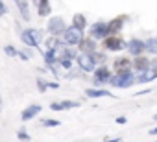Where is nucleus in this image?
Here are the masks:
<instances>
[{
    "label": "nucleus",
    "instance_id": "f257e3e1",
    "mask_svg": "<svg viewBox=\"0 0 157 142\" xmlns=\"http://www.w3.org/2000/svg\"><path fill=\"white\" fill-rule=\"evenodd\" d=\"M137 81H135V72L133 70H126V72H115L109 85L115 87V89H129L133 87Z\"/></svg>",
    "mask_w": 157,
    "mask_h": 142
},
{
    "label": "nucleus",
    "instance_id": "f03ea898",
    "mask_svg": "<svg viewBox=\"0 0 157 142\" xmlns=\"http://www.w3.org/2000/svg\"><path fill=\"white\" fill-rule=\"evenodd\" d=\"M100 43H102V48H104L105 52H122V50H126V46H128V41H124L120 33H111V35H107V37H105L104 41H100Z\"/></svg>",
    "mask_w": 157,
    "mask_h": 142
},
{
    "label": "nucleus",
    "instance_id": "7ed1b4c3",
    "mask_svg": "<svg viewBox=\"0 0 157 142\" xmlns=\"http://www.w3.org/2000/svg\"><path fill=\"white\" fill-rule=\"evenodd\" d=\"M113 70L104 63V65H98L96 66V70L93 72V83L96 85V87H104V85H109V81H111V78H113Z\"/></svg>",
    "mask_w": 157,
    "mask_h": 142
},
{
    "label": "nucleus",
    "instance_id": "20e7f679",
    "mask_svg": "<svg viewBox=\"0 0 157 142\" xmlns=\"http://www.w3.org/2000/svg\"><path fill=\"white\" fill-rule=\"evenodd\" d=\"M21 41L28 46V48H37L43 41V30L37 28H28L21 33Z\"/></svg>",
    "mask_w": 157,
    "mask_h": 142
},
{
    "label": "nucleus",
    "instance_id": "39448f33",
    "mask_svg": "<svg viewBox=\"0 0 157 142\" xmlns=\"http://www.w3.org/2000/svg\"><path fill=\"white\" fill-rule=\"evenodd\" d=\"M85 35H83V30H80V28H76L74 24H70V26H67V30L63 32V35H61V39L65 41V44H68V46H78L82 43V39H83Z\"/></svg>",
    "mask_w": 157,
    "mask_h": 142
},
{
    "label": "nucleus",
    "instance_id": "423d86ee",
    "mask_svg": "<svg viewBox=\"0 0 157 142\" xmlns=\"http://www.w3.org/2000/svg\"><path fill=\"white\" fill-rule=\"evenodd\" d=\"M76 63H78V68H82L83 72H94L96 66H98V61L93 54H85V52H80L76 57Z\"/></svg>",
    "mask_w": 157,
    "mask_h": 142
},
{
    "label": "nucleus",
    "instance_id": "0eeeda50",
    "mask_svg": "<svg viewBox=\"0 0 157 142\" xmlns=\"http://www.w3.org/2000/svg\"><path fill=\"white\" fill-rule=\"evenodd\" d=\"M65 30H67V22H65L63 17L54 15V17L48 19V22H46V32H48L50 35H57V37H61Z\"/></svg>",
    "mask_w": 157,
    "mask_h": 142
},
{
    "label": "nucleus",
    "instance_id": "6e6552de",
    "mask_svg": "<svg viewBox=\"0 0 157 142\" xmlns=\"http://www.w3.org/2000/svg\"><path fill=\"white\" fill-rule=\"evenodd\" d=\"M89 35L94 37L96 41H104V39L109 35V26H107V22H105V21H98V22L91 24Z\"/></svg>",
    "mask_w": 157,
    "mask_h": 142
},
{
    "label": "nucleus",
    "instance_id": "1a4fd4ad",
    "mask_svg": "<svg viewBox=\"0 0 157 142\" xmlns=\"http://www.w3.org/2000/svg\"><path fill=\"white\" fill-rule=\"evenodd\" d=\"M126 50H128V54H129L131 57H135V55H142V54H146V43H144L142 39L133 37V39L128 41Z\"/></svg>",
    "mask_w": 157,
    "mask_h": 142
},
{
    "label": "nucleus",
    "instance_id": "9d476101",
    "mask_svg": "<svg viewBox=\"0 0 157 142\" xmlns=\"http://www.w3.org/2000/svg\"><path fill=\"white\" fill-rule=\"evenodd\" d=\"M126 70H133V57H117L113 59V72H126Z\"/></svg>",
    "mask_w": 157,
    "mask_h": 142
},
{
    "label": "nucleus",
    "instance_id": "9b49d317",
    "mask_svg": "<svg viewBox=\"0 0 157 142\" xmlns=\"http://www.w3.org/2000/svg\"><path fill=\"white\" fill-rule=\"evenodd\" d=\"M78 50H80V52H85V54H94V52L98 50V41H96L94 37L87 35V37L82 39L80 44H78Z\"/></svg>",
    "mask_w": 157,
    "mask_h": 142
},
{
    "label": "nucleus",
    "instance_id": "f8f14e48",
    "mask_svg": "<svg viewBox=\"0 0 157 142\" xmlns=\"http://www.w3.org/2000/svg\"><path fill=\"white\" fill-rule=\"evenodd\" d=\"M82 103L80 102H72V100H63V102H52L48 107L50 111H68V109H78Z\"/></svg>",
    "mask_w": 157,
    "mask_h": 142
},
{
    "label": "nucleus",
    "instance_id": "ddd939ff",
    "mask_svg": "<svg viewBox=\"0 0 157 142\" xmlns=\"http://www.w3.org/2000/svg\"><path fill=\"white\" fill-rule=\"evenodd\" d=\"M126 22H128V15H118V17L111 19V21L107 22V26H109V35H111V33H120V30L124 28Z\"/></svg>",
    "mask_w": 157,
    "mask_h": 142
},
{
    "label": "nucleus",
    "instance_id": "4468645a",
    "mask_svg": "<svg viewBox=\"0 0 157 142\" xmlns=\"http://www.w3.org/2000/svg\"><path fill=\"white\" fill-rule=\"evenodd\" d=\"M153 80H157V72L153 68H148V70H144V72H135V81L139 83V85H142V83H151Z\"/></svg>",
    "mask_w": 157,
    "mask_h": 142
},
{
    "label": "nucleus",
    "instance_id": "2eb2a0df",
    "mask_svg": "<svg viewBox=\"0 0 157 142\" xmlns=\"http://www.w3.org/2000/svg\"><path fill=\"white\" fill-rule=\"evenodd\" d=\"M150 57H146L144 54L142 55H135L133 57V72H144V70L150 68Z\"/></svg>",
    "mask_w": 157,
    "mask_h": 142
},
{
    "label": "nucleus",
    "instance_id": "dca6fc26",
    "mask_svg": "<svg viewBox=\"0 0 157 142\" xmlns=\"http://www.w3.org/2000/svg\"><path fill=\"white\" fill-rule=\"evenodd\" d=\"M41 105L39 103H32V105H28L24 111H22V114H21V118H22V122H28V120H32V118H35L39 113H41Z\"/></svg>",
    "mask_w": 157,
    "mask_h": 142
},
{
    "label": "nucleus",
    "instance_id": "f3484780",
    "mask_svg": "<svg viewBox=\"0 0 157 142\" xmlns=\"http://www.w3.org/2000/svg\"><path fill=\"white\" fill-rule=\"evenodd\" d=\"M32 2L37 6L39 17H48V15H52V6H50L48 0H32Z\"/></svg>",
    "mask_w": 157,
    "mask_h": 142
},
{
    "label": "nucleus",
    "instance_id": "a211bd4d",
    "mask_svg": "<svg viewBox=\"0 0 157 142\" xmlns=\"http://www.w3.org/2000/svg\"><path fill=\"white\" fill-rule=\"evenodd\" d=\"M85 96L87 98H113V92L105 89H85Z\"/></svg>",
    "mask_w": 157,
    "mask_h": 142
},
{
    "label": "nucleus",
    "instance_id": "6ab92c4d",
    "mask_svg": "<svg viewBox=\"0 0 157 142\" xmlns=\"http://www.w3.org/2000/svg\"><path fill=\"white\" fill-rule=\"evenodd\" d=\"M72 24H74L76 28H80V30H87V26H89L87 17L82 15V13H76V15L72 17Z\"/></svg>",
    "mask_w": 157,
    "mask_h": 142
},
{
    "label": "nucleus",
    "instance_id": "aec40b11",
    "mask_svg": "<svg viewBox=\"0 0 157 142\" xmlns=\"http://www.w3.org/2000/svg\"><path fill=\"white\" fill-rule=\"evenodd\" d=\"M44 44H46V48H48V50H57L61 44H65V41H63L61 37H57V35H50V37L46 39V43H44Z\"/></svg>",
    "mask_w": 157,
    "mask_h": 142
},
{
    "label": "nucleus",
    "instance_id": "412c9836",
    "mask_svg": "<svg viewBox=\"0 0 157 142\" xmlns=\"http://www.w3.org/2000/svg\"><path fill=\"white\" fill-rule=\"evenodd\" d=\"M144 43H146V54H150V55H157V35L148 37Z\"/></svg>",
    "mask_w": 157,
    "mask_h": 142
},
{
    "label": "nucleus",
    "instance_id": "4be33fe9",
    "mask_svg": "<svg viewBox=\"0 0 157 142\" xmlns=\"http://www.w3.org/2000/svg\"><path fill=\"white\" fill-rule=\"evenodd\" d=\"M17 6H19V11H21L22 19L24 21H30V4L26 2V0H19Z\"/></svg>",
    "mask_w": 157,
    "mask_h": 142
},
{
    "label": "nucleus",
    "instance_id": "5701e85b",
    "mask_svg": "<svg viewBox=\"0 0 157 142\" xmlns=\"http://www.w3.org/2000/svg\"><path fill=\"white\" fill-rule=\"evenodd\" d=\"M35 83H37L39 92H46V91L50 89V87H48V81H46V80H43V78H37V81H35Z\"/></svg>",
    "mask_w": 157,
    "mask_h": 142
},
{
    "label": "nucleus",
    "instance_id": "b1692460",
    "mask_svg": "<svg viewBox=\"0 0 157 142\" xmlns=\"http://www.w3.org/2000/svg\"><path fill=\"white\" fill-rule=\"evenodd\" d=\"M61 122L59 120H54V118H46V120H41V125L43 127H57Z\"/></svg>",
    "mask_w": 157,
    "mask_h": 142
},
{
    "label": "nucleus",
    "instance_id": "393cba45",
    "mask_svg": "<svg viewBox=\"0 0 157 142\" xmlns=\"http://www.w3.org/2000/svg\"><path fill=\"white\" fill-rule=\"evenodd\" d=\"M4 52H6V55H10V57H17V55H19V50H17L15 46H11V44H6V46H4Z\"/></svg>",
    "mask_w": 157,
    "mask_h": 142
},
{
    "label": "nucleus",
    "instance_id": "a878e982",
    "mask_svg": "<svg viewBox=\"0 0 157 142\" xmlns=\"http://www.w3.org/2000/svg\"><path fill=\"white\" fill-rule=\"evenodd\" d=\"M72 63H74V59H68V57L59 59V66H63L65 70H70V68H72Z\"/></svg>",
    "mask_w": 157,
    "mask_h": 142
},
{
    "label": "nucleus",
    "instance_id": "bb28decb",
    "mask_svg": "<svg viewBox=\"0 0 157 142\" xmlns=\"http://www.w3.org/2000/svg\"><path fill=\"white\" fill-rule=\"evenodd\" d=\"M93 55L96 57V61H98L100 65H104V63H105V59H107V55H105V50H104V52H98V50H96Z\"/></svg>",
    "mask_w": 157,
    "mask_h": 142
},
{
    "label": "nucleus",
    "instance_id": "cd10ccee",
    "mask_svg": "<svg viewBox=\"0 0 157 142\" xmlns=\"http://www.w3.org/2000/svg\"><path fill=\"white\" fill-rule=\"evenodd\" d=\"M17 138H19V140H32V136L28 135V131H26L24 127L17 131Z\"/></svg>",
    "mask_w": 157,
    "mask_h": 142
},
{
    "label": "nucleus",
    "instance_id": "c85d7f7f",
    "mask_svg": "<svg viewBox=\"0 0 157 142\" xmlns=\"http://www.w3.org/2000/svg\"><path fill=\"white\" fill-rule=\"evenodd\" d=\"M80 72H83L82 68H80V70H72V68H70V70H68V74H67L65 78H67V80H74V78H80Z\"/></svg>",
    "mask_w": 157,
    "mask_h": 142
},
{
    "label": "nucleus",
    "instance_id": "c756f323",
    "mask_svg": "<svg viewBox=\"0 0 157 142\" xmlns=\"http://www.w3.org/2000/svg\"><path fill=\"white\" fill-rule=\"evenodd\" d=\"M32 55H33V52H32V50H21V52H19V57H21L22 61H28Z\"/></svg>",
    "mask_w": 157,
    "mask_h": 142
},
{
    "label": "nucleus",
    "instance_id": "7c9ffc66",
    "mask_svg": "<svg viewBox=\"0 0 157 142\" xmlns=\"http://www.w3.org/2000/svg\"><path fill=\"white\" fill-rule=\"evenodd\" d=\"M8 13V8H6V4H4V0H0V17H4Z\"/></svg>",
    "mask_w": 157,
    "mask_h": 142
},
{
    "label": "nucleus",
    "instance_id": "2f4dec72",
    "mask_svg": "<svg viewBox=\"0 0 157 142\" xmlns=\"http://www.w3.org/2000/svg\"><path fill=\"white\" fill-rule=\"evenodd\" d=\"M115 122H117V124H126V122H128V118H126V116H117V118H115Z\"/></svg>",
    "mask_w": 157,
    "mask_h": 142
},
{
    "label": "nucleus",
    "instance_id": "473e14b6",
    "mask_svg": "<svg viewBox=\"0 0 157 142\" xmlns=\"http://www.w3.org/2000/svg\"><path fill=\"white\" fill-rule=\"evenodd\" d=\"M48 87L50 89H59V83L57 81H48Z\"/></svg>",
    "mask_w": 157,
    "mask_h": 142
},
{
    "label": "nucleus",
    "instance_id": "72a5a7b5",
    "mask_svg": "<svg viewBox=\"0 0 157 142\" xmlns=\"http://www.w3.org/2000/svg\"><path fill=\"white\" fill-rule=\"evenodd\" d=\"M151 89H144V91H139V92H135V96H142V94H148Z\"/></svg>",
    "mask_w": 157,
    "mask_h": 142
},
{
    "label": "nucleus",
    "instance_id": "f704fd0d",
    "mask_svg": "<svg viewBox=\"0 0 157 142\" xmlns=\"http://www.w3.org/2000/svg\"><path fill=\"white\" fill-rule=\"evenodd\" d=\"M148 133H150V135H157V127H153V129H150Z\"/></svg>",
    "mask_w": 157,
    "mask_h": 142
},
{
    "label": "nucleus",
    "instance_id": "c9c22d12",
    "mask_svg": "<svg viewBox=\"0 0 157 142\" xmlns=\"http://www.w3.org/2000/svg\"><path fill=\"white\" fill-rule=\"evenodd\" d=\"M2 107H4V103H2V94H0V111H2Z\"/></svg>",
    "mask_w": 157,
    "mask_h": 142
},
{
    "label": "nucleus",
    "instance_id": "e433bc0d",
    "mask_svg": "<svg viewBox=\"0 0 157 142\" xmlns=\"http://www.w3.org/2000/svg\"><path fill=\"white\" fill-rule=\"evenodd\" d=\"M151 120H153V122H157V113L153 114V118H151Z\"/></svg>",
    "mask_w": 157,
    "mask_h": 142
},
{
    "label": "nucleus",
    "instance_id": "4c0bfd02",
    "mask_svg": "<svg viewBox=\"0 0 157 142\" xmlns=\"http://www.w3.org/2000/svg\"><path fill=\"white\" fill-rule=\"evenodd\" d=\"M17 2H19V0H15V4H17Z\"/></svg>",
    "mask_w": 157,
    "mask_h": 142
}]
</instances>
